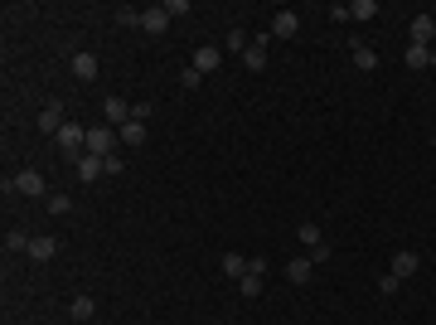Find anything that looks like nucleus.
<instances>
[{
	"mask_svg": "<svg viewBox=\"0 0 436 325\" xmlns=\"http://www.w3.org/2000/svg\"><path fill=\"white\" fill-rule=\"evenodd\" d=\"M116 146H121V132H116V127H107V122H102V127H87V151H92V156L107 161V156H116Z\"/></svg>",
	"mask_w": 436,
	"mask_h": 325,
	"instance_id": "obj_2",
	"label": "nucleus"
},
{
	"mask_svg": "<svg viewBox=\"0 0 436 325\" xmlns=\"http://www.w3.org/2000/svg\"><path fill=\"white\" fill-rule=\"evenodd\" d=\"M54 141H58V151H63V161H68V165H78V156L87 151V127L68 122V127H63V132H58Z\"/></svg>",
	"mask_w": 436,
	"mask_h": 325,
	"instance_id": "obj_1",
	"label": "nucleus"
},
{
	"mask_svg": "<svg viewBox=\"0 0 436 325\" xmlns=\"http://www.w3.org/2000/svg\"><path fill=\"white\" fill-rule=\"evenodd\" d=\"M408 68H432V49H427V44H408Z\"/></svg>",
	"mask_w": 436,
	"mask_h": 325,
	"instance_id": "obj_18",
	"label": "nucleus"
},
{
	"mask_svg": "<svg viewBox=\"0 0 436 325\" xmlns=\"http://www.w3.org/2000/svg\"><path fill=\"white\" fill-rule=\"evenodd\" d=\"M102 175H107V170H102V156L82 151L78 165H73V180H78V185H92V180H102Z\"/></svg>",
	"mask_w": 436,
	"mask_h": 325,
	"instance_id": "obj_3",
	"label": "nucleus"
},
{
	"mask_svg": "<svg viewBox=\"0 0 436 325\" xmlns=\"http://www.w3.org/2000/svg\"><path fill=\"white\" fill-rule=\"evenodd\" d=\"M102 170H107V175H126V161H121V156H107Z\"/></svg>",
	"mask_w": 436,
	"mask_h": 325,
	"instance_id": "obj_29",
	"label": "nucleus"
},
{
	"mask_svg": "<svg viewBox=\"0 0 436 325\" xmlns=\"http://www.w3.org/2000/svg\"><path fill=\"white\" fill-rule=\"evenodd\" d=\"M296 238H300V243H305V247H320V243H325L315 223H300V228H296Z\"/></svg>",
	"mask_w": 436,
	"mask_h": 325,
	"instance_id": "obj_22",
	"label": "nucleus"
},
{
	"mask_svg": "<svg viewBox=\"0 0 436 325\" xmlns=\"http://www.w3.org/2000/svg\"><path fill=\"white\" fill-rule=\"evenodd\" d=\"M151 112H156L151 102H136V107H131V122H151Z\"/></svg>",
	"mask_w": 436,
	"mask_h": 325,
	"instance_id": "obj_32",
	"label": "nucleus"
},
{
	"mask_svg": "<svg viewBox=\"0 0 436 325\" xmlns=\"http://www.w3.org/2000/svg\"><path fill=\"white\" fill-rule=\"evenodd\" d=\"M141 29H146V34H165V29H170V15H165V5H151V10H141Z\"/></svg>",
	"mask_w": 436,
	"mask_h": 325,
	"instance_id": "obj_8",
	"label": "nucleus"
},
{
	"mask_svg": "<svg viewBox=\"0 0 436 325\" xmlns=\"http://www.w3.org/2000/svg\"><path fill=\"white\" fill-rule=\"evenodd\" d=\"M349 54H354V68H359V73H374V68H378V54H374L369 44H354Z\"/></svg>",
	"mask_w": 436,
	"mask_h": 325,
	"instance_id": "obj_15",
	"label": "nucleus"
},
{
	"mask_svg": "<svg viewBox=\"0 0 436 325\" xmlns=\"http://www.w3.org/2000/svg\"><path fill=\"white\" fill-rule=\"evenodd\" d=\"M247 262H252V257H243V252H228V257H223V272L243 282V277H247Z\"/></svg>",
	"mask_w": 436,
	"mask_h": 325,
	"instance_id": "obj_20",
	"label": "nucleus"
},
{
	"mask_svg": "<svg viewBox=\"0 0 436 325\" xmlns=\"http://www.w3.org/2000/svg\"><path fill=\"white\" fill-rule=\"evenodd\" d=\"M296 29H300V15H291V10H281V15L272 20V34H276V39H291Z\"/></svg>",
	"mask_w": 436,
	"mask_h": 325,
	"instance_id": "obj_13",
	"label": "nucleus"
},
{
	"mask_svg": "<svg viewBox=\"0 0 436 325\" xmlns=\"http://www.w3.org/2000/svg\"><path fill=\"white\" fill-rule=\"evenodd\" d=\"M146 122H126V127H121V146H146Z\"/></svg>",
	"mask_w": 436,
	"mask_h": 325,
	"instance_id": "obj_19",
	"label": "nucleus"
},
{
	"mask_svg": "<svg viewBox=\"0 0 436 325\" xmlns=\"http://www.w3.org/2000/svg\"><path fill=\"white\" fill-rule=\"evenodd\" d=\"M432 39H436V20L432 15H417V20H412V44H427V49H432Z\"/></svg>",
	"mask_w": 436,
	"mask_h": 325,
	"instance_id": "obj_11",
	"label": "nucleus"
},
{
	"mask_svg": "<svg viewBox=\"0 0 436 325\" xmlns=\"http://www.w3.org/2000/svg\"><path fill=\"white\" fill-rule=\"evenodd\" d=\"M417 267H422V257H417L412 247H398V252H393V277H398V282H408Z\"/></svg>",
	"mask_w": 436,
	"mask_h": 325,
	"instance_id": "obj_4",
	"label": "nucleus"
},
{
	"mask_svg": "<svg viewBox=\"0 0 436 325\" xmlns=\"http://www.w3.org/2000/svg\"><path fill=\"white\" fill-rule=\"evenodd\" d=\"M116 25H121V29H141V10L121 5V10H116Z\"/></svg>",
	"mask_w": 436,
	"mask_h": 325,
	"instance_id": "obj_23",
	"label": "nucleus"
},
{
	"mask_svg": "<svg viewBox=\"0 0 436 325\" xmlns=\"http://www.w3.org/2000/svg\"><path fill=\"white\" fill-rule=\"evenodd\" d=\"M165 15H170V20H175V15H190V0H170V5H165Z\"/></svg>",
	"mask_w": 436,
	"mask_h": 325,
	"instance_id": "obj_31",
	"label": "nucleus"
},
{
	"mask_svg": "<svg viewBox=\"0 0 436 325\" xmlns=\"http://www.w3.org/2000/svg\"><path fill=\"white\" fill-rule=\"evenodd\" d=\"M15 194L39 199V194H44V175H39V170H20V175H15Z\"/></svg>",
	"mask_w": 436,
	"mask_h": 325,
	"instance_id": "obj_6",
	"label": "nucleus"
},
{
	"mask_svg": "<svg viewBox=\"0 0 436 325\" xmlns=\"http://www.w3.org/2000/svg\"><path fill=\"white\" fill-rule=\"evenodd\" d=\"M63 127H68V117H63V102H49V107L39 112V132H63Z\"/></svg>",
	"mask_w": 436,
	"mask_h": 325,
	"instance_id": "obj_7",
	"label": "nucleus"
},
{
	"mask_svg": "<svg viewBox=\"0 0 436 325\" xmlns=\"http://www.w3.org/2000/svg\"><path fill=\"white\" fill-rule=\"evenodd\" d=\"M68 316H73V321H92V316H97V301H92V297H73Z\"/></svg>",
	"mask_w": 436,
	"mask_h": 325,
	"instance_id": "obj_17",
	"label": "nucleus"
},
{
	"mask_svg": "<svg viewBox=\"0 0 436 325\" xmlns=\"http://www.w3.org/2000/svg\"><path fill=\"white\" fill-rule=\"evenodd\" d=\"M218 63H223V54H218V49H209V44H204V49H194V58H190L194 73H214Z\"/></svg>",
	"mask_w": 436,
	"mask_h": 325,
	"instance_id": "obj_9",
	"label": "nucleus"
},
{
	"mask_svg": "<svg viewBox=\"0 0 436 325\" xmlns=\"http://www.w3.org/2000/svg\"><path fill=\"white\" fill-rule=\"evenodd\" d=\"M73 78L92 82V78H97V58H92V54H73Z\"/></svg>",
	"mask_w": 436,
	"mask_h": 325,
	"instance_id": "obj_16",
	"label": "nucleus"
},
{
	"mask_svg": "<svg viewBox=\"0 0 436 325\" xmlns=\"http://www.w3.org/2000/svg\"><path fill=\"white\" fill-rule=\"evenodd\" d=\"M398 287H403V282H398L393 272H388V277H383V282H378V292H383V297H398Z\"/></svg>",
	"mask_w": 436,
	"mask_h": 325,
	"instance_id": "obj_30",
	"label": "nucleus"
},
{
	"mask_svg": "<svg viewBox=\"0 0 436 325\" xmlns=\"http://www.w3.org/2000/svg\"><path fill=\"white\" fill-rule=\"evenodd\" d=\"M432 68H436V49H432Z\"/></svg>",
	"mask_w": 436,
	"mask_h": 325,
	"instance_id": "obj_33",
	"label": "nucleus"
},
{
	"mask_svg": "<svg viewBox=\"0 0 436 325\" xmlns=\"http://www.w3.org/2000/svg\"><path fill=\"white\" fill-rule=\"evenodd\" d=\"M228 49H233V54H247V34L243 29H228Z\"/></svg>",
	"mask_w": 436,
	"mask_h": 325,
	"instance_id": "obj_26",
	"label": "nucleus"
},
{
	"mask_svg": "<svg viewBox=\"0 0 436 325\" xmlns=\"http://www.w3.org/2000/svg\"><path fill=\"white\" fill-rule=\"evenodd\" d=\"M243 63L252 68V73H262V68H267V39H252L247 54H243Z\"/></svg>",
	"mask_w": 436,
	"mask_h": 325,
	"instance_id": "obj_12",
	"label": "nucleus"
},
{
	"mask_svg": "<svg viewBox=\"0 0 436 325\" xmlns=\"http://www.w3.org/2000/svg\"><path fill=\"white\" fill-rule=\"evenodd\" d=\"M54 252H58V238H29V257L34 262H49Z\"/></svg>",
	"mask_w": 436,
	"mask_h": 325,
	"instance_id": "obj_14",
	"label": "nucleus"
},
{
	"mask_svg": "<svg viewBox=\"0 0 436 325\" xmlns=\"http://www.w3.org/2000/svg\"><path fill=\"white\" fill-rule=\"evenodd\" d=\"M199 82H204V73H194V68H185V73H180V87H185V92H194Z\"/></svg>",
	"mask_w": 436,
	"mask_h": 325,
	"instance_id": "obj_28",
	"label": "nucleus"
},
{
	"mask_svg": "<svg viewBox=\"0 0 436 325\" xmlns=\"http://www.w3.org/2000/svg\"><path fill=\"white\" fill-rule=\"evenodd\" d=\"M102 117H107V127H116V132H121V127L131 122V107H126V97H107V102H102Z\"/></svg>",
	"mask_w": 436,
	"mask_h": 325,
	"instance_id": "obj_5",
	"label": "nucleus"
},
{
	"mask_svg": "<svg viewBox=\"0 0 436 325\" xmlns=\"http://www.w3.org/2000/svg\"><path fill=\"white\" fill-rule=\"evenodd\" d=\"M5 247H10V252H29V233L10 228V233H5Z\"/></svg>",
	"mask_w": 436,
	"mask_h": 325,
	"instance_id": "obj_24",
	"label": "nucleus"
},
{
	"mask_svg": "<svg viewBox=\"0 0 436 325\" xmlns=\"http://www.w3.org/2000/svg\"><path fill=\"white\" fill-rule=\"evenodd\" d=\"M49 214H73V199H68V194H49Z\"/></svg>",
	"mask_w": 436,
	"mask_h": 325,
	"instance_id": "obj_25",
	"label": "nucleus"
},
{
	"mask_svg": "<svg viewBox=\"0 0 436 325\" xmlns=\"http://www.w3.org/2000/svg\"><path fill=\"white\" fill-rule=\"evenodd\" d=\"M262 292H267V287H262V277H252V272H247V277H243V297H262Z\"/></svg>",
	"mask_w": 436,
	"mask_h": 325,
	"instance_id": "obj_27",
	"label": "nucleus"
},
{
	"mask_svg": "<svg viewBox=\"0 0 436 325\" xmlns=\"http://www.w3.org/2000/svg\"><path fill=\"white\" fill-rule=\"evenodd\" d=\"M310 277H315V262H310V257H296V262H286V282H291V287H305Z\"/></svg>",
	"mask_w": 436,
	"mask_h": 325,
	"instance_id": "obj_10",
	"label": "nucleus"
},
{
	"mask_svg": "<svg viewBox=\"0 0 436 325\" xmlns=\"http://www.w3.org/2000/svg\"><path fill=\"white\" fill-rule=\"evenodd\" d=\"M374 15H378V0H354V5H349V20H359V25L374 20Z\"/></svg>",
	"mask_w": 436,
	"mask_h": 325,
	"instance_id": "obj_21",
	"label": "nucleus"
}]
</instances>
